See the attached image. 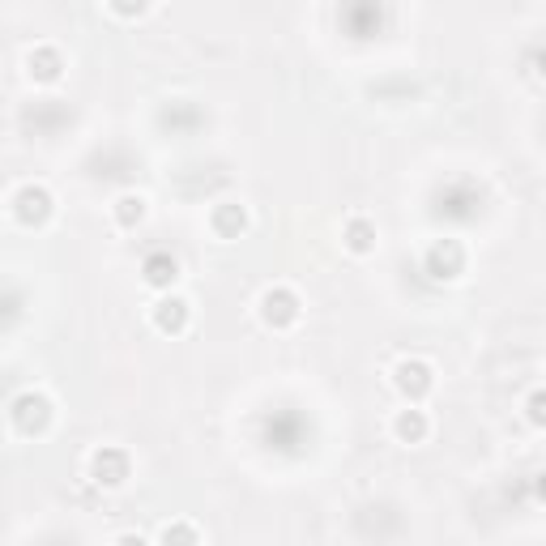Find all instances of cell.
<instances>
[{
  "mask_svg": "<svg viewBox=\"0 0 546 546\" xmlns=\"http://www.w3.org/2000/svg\"><path fill=\"white\" fill-rule=\"evenodd\" d=\"M188 320H192L188 299H180V295H163V299L154 303V329H158V333L175 337V333L188 329Z\"/></svg>",
  "mask_w": 546,
  "mask_h": 546,
  "instance_id": "cell-9",
  "label": "cell"
},
{
  "mask_svg": "<svg viewBox=\"0 0 546 546\" xmlns=\"http://www.w3.org/2000/svg\"><path fill=\"white\" fill-rule=\"evenodd\" d=\"M26 73L35 77L39 86H56L60 77H64V56H60V47H52V43L35 47V52L26 56Z\"/></svg>",
  "mask_w": 546,
  "mask_h": 546,
  "instance_id": "cell-8",
  "label": "cell"
},
{
  "mask_svg": "<svg viewBox=\"0 0 546 546\" xmlns=\"http://www.w3.org/2000/svg\"><path fill=\"white\" fill-rule=\"evenodd\" d=\"M210 227H214L218 239H239V235L248 231V205H239V201H222V205H214Z\"/></svg>",
  "mask_w": 546,
  "mask_h": 546,
  "instance_id": "cell-10",
  "label": "cell"
},
{
  "mask_svg": "<svg viewBox=\"0 0 546 546\" xmlns=\"http://www.w3.org/2000/svg\"><path fill=\"white\" fill-rule=\"evenodd\" d=\"M111 13H120V18H141V13H146V5H111Z\"/></svg>",
  "mask_w": 546,
  "mask_h": 546,
  "instance_id": "cell-16",
  "label": "cell"
},
{
  "mask_svg": "<svg viewBox=\"0 0 546 546\" xmlns=\"http://www.w3.org/2000/svg\"><path fill=\"white\" fill-rule=\"evenodd\" d=\"M141 282L158 295H171V286L180 282V261H175L171 252H150L146 261H141Z\"/></svg>",
  "mask_w": 546,
  "mask_h": 546,
  "instance_id": "cell-7",
  "label": "cell"
},
{
  "mask_svg": "<svg viewBox=\"0 0 546 546\" xmlns=\"http://www.w3.org/2000/svg\"><path fill=\"white\" fill-rule=\"evenodd\" d=\"M158 546H201V534H197V525H188V521H171V525H163Z\"/></svg>",
  "mask_w": 546,
  "mask_h": 546,
  "instance_id": "cell-14",
  "label": "cell"
},
{
  "mask_svg": "<svg viewBox=\"0 0 546 546\" xmlns=\"http://www.w3.org/2000/svg\"><path fill=\"white\" fill-rule=\"evenodd\" d=\"M393 436L401 444H423L431 436V419L419 410V406H406V410H397V419H393Z\"/></svg>",
  "mask_w": 546,
  "mask_h": 546,
  "instance_id": "cell-11",
  "label": "cell"
},
{
  "mask_svg": "<svg viewBox=\"0 0 546 546\" xmlns=\"http://www.w3.org/2000/svg\"><path fill=\"white\" fill-rule=\"evenodd\" d=\"M9 419H13V427H18V436H43L47 427H52V419H56V406H52V397L47 393H18L13 397V406H9Z\"/></svg>",
  "mask_w": 546,
  "mask_h": 546,
  "instance_id": "cell-1",
  "label": "cell"
},
{
  "mask_svg": "<svg viewBox=\"0 0 546 546\" xmlns=\"http://www.w3.org/2000/svg\"><path fill=\"white\" fill-rule=\"evenodd\" d=\"M116 546H150V542L141 538V534H120V538H116Z\"/></svg>",
  "mask_w": 546,
  "mask_h": 546,
  "instance_id": "cell-17",
  "label": "cell"
},
{
  "mask_svg": "<svg viewBox=\"0 0 546 546\" xmlns=\"http://www.w3.org/2000/svg\"><path fill=\"white\" fill-rule=\"evenodd\" d=\"M423 269L431 273L436 282H453L465 273V244L461 239H436L423 256Z\"/></svg>",
  "mask_w": 546,
  "mask_h": 546,
  "instance_id": "cell-6",
  "label": "cell"
},
{
  "mask_svg": "<svg viewBox=\"0 0 546 546\" xmlns=\"http://www.w3.org/2000/svg\"><path fill=\"white\" fill-rule=\"evenodd\" d=\"M342 244L355 256H372L376 252V222L372 218H350L342 227Z\"/></svg>",
  "mask_w": 546,
  "mask_h": 546,
  "instance_id": "cell-12",
  "label": "cell"
},
{
  "mask_svg": "<svg viewBox=\"0 0 546 546\" xmlns=\"http://www.w3.org/2000/svg\"><path fill=\"white\" fill-rule=\"evenodd\" d=\"M90 478L99 483L103 491H120L128 478H133V457L116 444H103L90 453Z\"/></svg>",
  "mask_w": 546,
  "mask_h": 546,
  "instance_id": "cell-2",
  "label": "cell"
},
{
  "mask_svg": "<svg viewBox=\"0 0 546 546\" xmlns=\"http://www.w3.org/2000/svg\"><path fill=\"white\" fill-rule=\"evenodd\" d=\"M256 308H261V320H265V325L278 329V333H282V329H295L299 316H303V303H299V295L291 291V286H269Z\"/></svg>",
  "mask_w": 546,
  "mask_h": 546,
  "instance_id": "cell-4",
  "label": "cell"
},
{
  "mask_svg": "<svg viewBox=\"0 0 546 546\" xmlns=\"http://www.w3.org/2000/svg\"><path fill=\"white\" fill-rule=\"evenodd\" d=\"M13 218L22 222V227H47L56 214V197L47 192L43 184H22L18 192H13Z\"/></svg>",
  "mask_w": 546,
  "mask_h": 546,
  "instance_id": "cell-3",
  "label": "cell"
},
{
  "mask_svg": "<svg viewBox=\"0 0 546 546\" xmlns=\"http://www.w3.org/2000/svg\"><path fill=\"white\" fill-rule=\"evenodd\" d=\"M111 214H116V222H120L124 231H137L141 222H146L150 205H146V197H141V192H124V197H116V205H111Z\"/></svg>",
  "mask_w": 546,
  "mask_h": 546,
  "instance_id": "cell-13",
  "label": "cell"
},
{
  "mask_svg": "<svg viewBox=\"0 0 546 546\" xmlns=\"http://www.w3.org/2000/svg\"><path fill=\"white\" fill-rule=\"evenodd\" d=\"M529 423L542 427V393H538V389L529 393Z\"/></svg>",
  "mask_w": 546,
  "mask_h": 546,
  "instance_id": "cell-15",
  "label": "cell"
},
{
  "mask_svg": "<svg viewBox=\"0 0 546 546\" xmlns=\"http://www.w3.org/2000/svg\"><path fill=\"white\" fill-rule=\"evenodd\" d=\"M393 389L410 401V406H419V401L436 389V367L423 363V359H401L393 367Z\"/></svg>",
  "mask_w": 546,
  "mask_h": 546,
  "instance_id": "cell-5",
  "label": "cell"
}]
</instances>
